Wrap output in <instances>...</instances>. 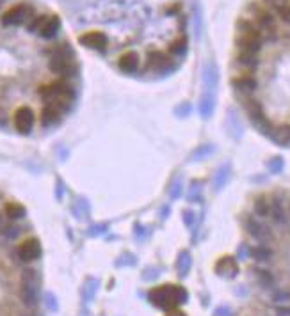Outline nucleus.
I'll use <instances>...</instances> for the list:
<instances>
[{"label": "nucleus", "instance_id": "obj_17", "mask_svg": "<svg viewBox=\"0 0 290 316\" xmlns=\"http://www.w3.org/2000/svg\"><path fill=\"white\" fill-rule=\"evenodd\" d=\"M255 277L263 288H272V284H274V277H272V273L269 270L255 268Z\"/></svg>", "mask_w": 290, "mask_h": 316}, {"label": "nucleus", "instance_id": "obj_9", "mask_svg": "<svg viewBox=\"0 0 290 316\" xmlns=\"http://www.w3.org/2000/svg\"><path fill=\"white\" fill-rule=\"evenodd\" d=\"M34 125V112L31 107H20L15 112V128L20 133H29Z\"/></svg>", "mask_w": 290, "mask_h": 316}, {"label": "nucleus", "instance_id": "obj_27", "mask_svg": "<svg viewBox=\"0 0 290 316\" xmlns=\"http://www.w3.org/2000/svg\"><path fill=\"white\" fill-rule=\"evenodd\" d=\"M54 300H55V297L48 293V295H47V304L50 305V309H54V311H55V309H57V304H55Z\"/></svg>", "mask_w": 290, "mask_h": 316}, {"label": "nucleus", "instance_id": "obj_23", "mask_svg": "<svg viewBox=\"0 0 290 316\" xmlns=\"http://www.w3.org/2000/svg\"><path fill=\"white\" fill-rule=\"evenodd\" d=\"M184 48H185V39L182 38V39H177V41L169 47V50H171L173 54H180V52H184Z\"/></svg>", "mask_w": 290, "mask_h": 316}, {"label": "nucleus", "instance_id": "obj_6", "mask_svg": "<svg viewBox=\"0 0 290 316\" xmlns=\"http://www.w3.org/2000/svg\"><path fill=\"white\" fill-rule=\"evenodd\" d=\"M31 15H32L31 6H27V4L13 6L11 9H8V11L2 15V24L4 25H20V24H24Z\"/></svg>", "mask_w": 290, "mask_h": 316}, {"label": "nucleus", "instance_id": "obj_15", "mask_svg": "<svg viewBox=\"0 0 290 316\" xmlns=\"http://www.w3.org/2000/svg\"><path fill=\"white\" fill-rule=\"evenodd\" d=\"M249 256L253 259H256V261H269L270 258H272V250L269 249V247L265 245H258V247H253V249H249Z\"/></svg>", "mask_w": 290, "mask_h": 316}, {"label": "nucleus", "instance_id": "obj_1", "mask_svg": "<svg viewBox=\"0 0 290 316\" xmlns=\"http://www.w3.org/2000/svg\"><path fill=\"white\" fill-rule=\"evenodd\" d=\"M40 94L48 103H55V105H59L61 109H64V107L73 100V89H71L70 84L63 82V80H57V82L43 86L40 89Z\"/></svg>", "mask_w": 290, "mask_h": 316}, {"label": "nucleus", "instance_id": "obj_11", "mask_svg": "<svg viewBox=\"0 0 290 316\" xmlns=\"http://www.w3.org/2000/svg\"><path fill=\"white\" fill-rule=\"evenodd\" d=\"M61 114H63V109L59 105H55V103L45 105L43 112H41V123H43V126L55 125L61 119Z\"/></svg>", "mask_w": 290, "mask_h": 316}, {"label": "nucleus", "instance_id": "obj_16", "mask_svg": "<svg viewBox=\"0 0 290 316\" xmlns=\"http://www.w3.org/2000/svg\"><path fill=\"white\" fill-rule=\"evenodd\" d=\"M233 86L237 87V89L240 91H246V93H251V91H255L256 89V80L253 77H239L233 80Z\"/></svg>", "mask_w": 290, "mask_h": 316}, {"label": "nucleus", "instance_id": "obj_25", "mask_svg": "<svg viewBox=\"0 0 290 316\" xmlns=\"http://www.w3.org/2000/svg\"><path fill=\"white\" fill-rule=\"evenodd\" d=\"M4 234L8 236V238H15V236H18L20 234V227H4Z\"/></svg>", "mask_w": 290, "mask_h": 316}, {"label": "nucleus", "instance_id": "obj_19", "mask_svg": "<svg viewBox=\"0 0 290 316\" xmlns=\"http://www.w3.org/2000/svg\"><path fill=\"white\" fill-rule=\"evenodd\" d=\"M6 215H8L9 219H22V217H24L25 215V208L22 206L20 203H8L6 204Z\"/></svg>", "mask_w": 290, "mask_h": 316}, {"label": "nucleus", "instance_id": "obj_4", "mask_svg": "<svg viewBox=\"0 0 290 316\" xmlns=\"http://www.w3.org/2000/svg\"><path fill=\"white\" fill-rule=\"evenodd\" d=\"M59 27H61V20H59V16H55V15L36 16L31 24H29V31L40 32V36H43V38H47V39L54 38V36L57 34V31H59Z\"/></svg>", "mask_w": 290, "mask_h": 316}, {"label": "nucleus", "instance_id": "obj_7", "mask_svg": "<svg viewBox=\"0 0 290 316\" xmlns=\"http://www.w3.org/2000/svg\"><path fill=\"white\" fill-rule=\"evenodd\" d=\"M244 226H246L247 233H249L253 238L258 240V242H267V240L272 238V233H270L269 227L263 226L262 222H258L255 217H246V219H244Z\"/></svg>", "mask_w": 290, "mask_h": 316}, {"label": "nucleus", "instance_id": "obj_13", "mask_svg": "<svg viewBox=\"0 0 290 316\" xmlns=\"http://www.w3.org/2000/svg\"><path fill=\"white\" fill-rule=\"evenodd\" d=\"M270 217L274 220L278 226H286V213H285V208H283L281 199L274 197L272 203H270Z\"/></svg>", "mask_w": 290, "mask_h": 316}, {"label": "nucleus", "instance_id": "obj_24", "mask_svg": "<svg viewBox=\"0 0 290 316\" xmlns=\"http://www.w3.org/2000/svg\"><path fill=\"white\" fill-rule=\"evenodd\" d=\"M267 4H270V6H272V8L276 9V11L281 13L283 9H285L286 6H288V0H269Z\"/></svg>", "mask_w": 290, "mask_h": 316}, {"label": "nucleus", "instance_id": "obj_28", "mask_svg": "<svg viewBox=\"0 0 290 316\" xmlns=\"http://www.w3.org/2000/svg\"><path fill=\"white\" fill-rule=\"evenodd\" d=\"M278 316H290V307H278Z\"/></svg>", "mask_w": 290, "mask_h": 316}, {"label": "nucleus", "instance_id": "obj_29", "mask_svg": "<svg viewBox=\"0 0 290 316\" xmlns=\"http://www.w3.org/2000/svg\"><path fill=\"white\" fill-rule=\"evenodd\" d=\"M168 316H185V314H184V312H178V311H171Z\"/></svg>", "mask_w": 290, "mask_h": 316}, {"label": "nucleus", "instance_id": "obj_26", "mask_svg": "<svg viewBox=\"0 0 290 316\" xmlns=\"http://www.w3.org/2000/svg\"><path fill=\"white\" fill-rule=\"evenodd\" d=\"M279 15H281V18H283V20H285L286 24H290V4H288V6H286V8H285V9H283V11H281V13H279Z\"/></svg>", "mask_w": 290, "mask_h": 316}, {"label": "nucleus", "instance_id": "obj_30", "mask_svg": "<svg viewBox=\"0 0 290 316\" xmlns=\"http://www.w3.org/2000/svg\"><path fill=\"white\" fill-rule=\"evenodd\" d=\"M22 316H36L34 312H27V314H22Z\"/></svg>", "mask_w": 290, "mask_h": 316}, {"label": "nucleus", "instance_id": "obj_2", "mask_svg": "<svg viewBox=\"0 0 290 316\" xmlns=\"http://www.w3.org/2000/svg\"><path fill=\"white\" fill-rule=\"evenodd\" d=\"M150 298L155 305L162 309H173L178 302H185L187 295H185L184 289H178L175 286H161V288H155L150 293Z\"/></svg>", "mask_w": 290, "mask_h": 316}, {"label": "nucleus", "instance_id": "obj_5", "mask_svg": "<svg viewBox=\"0 0 290 316\" xmlns=\"http://www.w3.org/2000/svg\"><path fill=\"white\" fill-rule=\"evenodd\" d=\"M50 70L54 73H59V75H71L75 71V63L73 59H71V52L66 50V48H59V50H55L54 55H52L50 63H48Z\"/></svg>", "mask_w": 290, "mask_h": 316}, {"label": "nucleus", "instance_id": "obj_3", "mask_svg": "<svg viewBox=\"0 0 290 316\" xmlns=\"http://www.w3.org/2000/svg\"><path fill=\"white\" fill-rule=\"evenodd\" d=\"M20 298L27 307H34L38 304V277H36V270L25 268L22 272Z\"/></svg>", "mask_w": 290, "mask_h": 316}, {"label": "nucleus", "instance_id": "obj_18", "mask_svg": "<svg viewBox=\"0 0 290 316\" xmlns=\"http://www.w3.org/2000/svg\"><path fill=\"white\" fill-rule=\"evenodd\" d=\"M253 208H255V213L258 215V217H269L270 215V204L269 201L265 199V197H256L255 203H253Z\"/></svg>", "mask_w": 290, "mask_h": 316}, {"label": "nucleus", "instance_id": "obj_14", "mask_svg": "<svg viewBox=\"0 0 290 316\" xmlns=\"http://www.w3.org/2000/svg\"><path fill=\"white\" fill-rule=\"evenodd\" d=\"M168 64V55L164 52H152L148 57V68L152 70H162Z\"/></svg>", "mask_w": 290, "mask_h": 316}, {"label": "nucleus", "instance_id": "obj_10", "mask_svg": "<svg viewBox=\"0 0 290 316\" xmlns=\"http://www.w3.org/2000/svg\"><path fill=\"white\" fill-rule=\"evenodd\" d=\"M80 45L86 48H93V50H105L107 47V36L100 31H89L79 38Z\"/></svg>", "mask_w": 290, "mask_h": 316}, {"label": "nucleus", "instance_id": "obj_20", "mask_svg": "<svg viewBox=\"0 0 290 316\" xmlns=\"http://www.w3.org/2000/svg\"><path fill=\"white\" fill-rule=\"evenodd\" d=\"M239 64H242V66L246 68H255L258 66V57H256V54H246V52H240L239 55Z\"/></svg>", "mask_w": 290, "mask_h": 316}, {"label": "nucleus", "instance_id": "obj_8", "mask_svg": "<svg viewBox=\"0 0 290 316\" xmlns=\"http://www.w3.org/2000/svg\"><path fill=\"white\" fill-rule=\"evenodd\" d=\"M41 256V243L38 238H27L18 247V258L22 261H34Z\"/></svg>", "mask_w": 290, "mask_h": 316}, {"label": "nucleus", "instance_id": "obj_22", "mask_svg": "<svg viewBox=\"0 0 290 316\" xmlns=\"http://www.w3.org/2000/svg\"><path fill=\"white\" fill-rule=\"evenodd\" d=\"M272 300L274 302H290V291H285V289H279L272 295Z\"/></svg>", "mask_w": 290, "mask_h": 316}, {"label": "nucleus", "instance_id": "obj_12", "mask_svg": "<svg viewBox=\"0 0 290 316\" xmlns=\"http://www.w3.org/2000/svg\"><path fill=\"white\" fill-rule=\"evenodd\" d=\"M118 66L119 70L125 71V73H133V71L139 68V55L135 54V52H126V54H123L121 57H119Z\"/></svg>", "mask_w": 290, "mask_h": 316}, {"label": "nucleus", "instance_id": "obj_21", "mask_svg": "<svg viewBox=\"0 0 290 316\" xmlns=\"http://www.w3.org/2000/svg\"><path fill=\"white\" fill-rule=\"evenodd\" d=\"M256 18H258V24L262 29H265V31H269V29H274V18L269 15V13H263L260 11L258 15H256Z\"/></svg>", "mask_w": 290, "mask_h": 316}]
</instances>
